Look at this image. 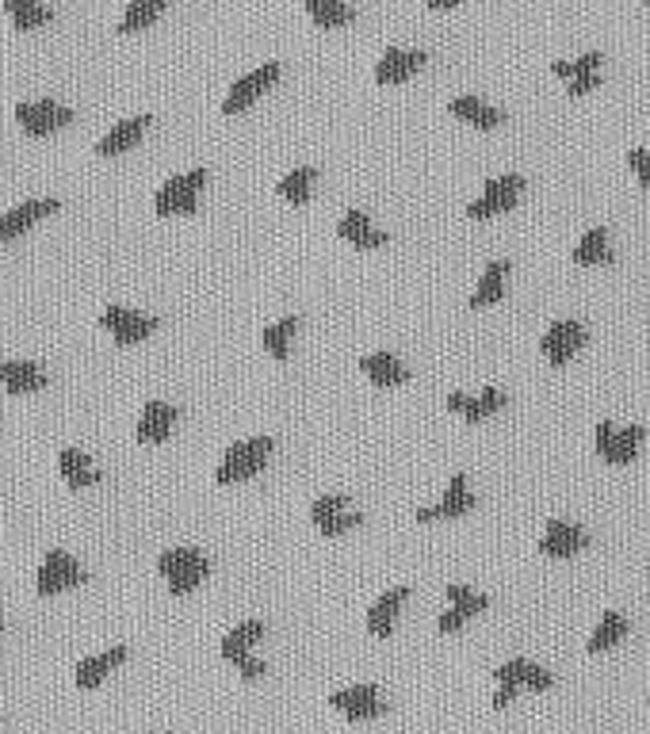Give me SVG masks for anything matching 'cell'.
<instances>
[{
    "label": "cell",
    "instance_id": "obj_7",
    "mask_svg": "<svg viewBox=\"0 0 650 734\" xmlns=\"http://www.w3.org/2000/svg\"><path fill=\"white\" fill-rule=\"evenodd\" d=\"M100 325L115 337V345H142L146 337L157 333V318L138 314V310H130V306H108V310L100 314Z\"/></svg>",
    "mask_w": 650,
    "mask_h": 734
},
{
    "label": "cell",
    "instance_id": "obj_26",
    "mask_svg": "<svg viewBox=\"0 0 650 734\" xmlns=\"http://www.w3.org/2000/svg\"><path fill=\"white\" fill-rule=\"evenodd\" d=\"M127 662V647H111L104 654H96V658H85V662H77V670H73V681H77V689L92 692L104 677H108L115 666H123Z\"/></svg>",
    "mask_w": 650,
    "mask_h": 734
},
{
    "label": "cell",
    "instance_id": "obj_46",
    "mask_svg": "<svg viewBox=\"0 0 650 734\" xmlns=\"http://www.w3.org/2000/svg\"><path fill=\"white\" fill-rule=\"evenodd\" d=\"M647 4H650V0H647Z\"/></svg>",
    "mask_w": 650,
    "mask_h": 734
},
{
    "label": "cell",
    "instance_id": "obj_6",
    "mask_svg": "<svg viewBox=\"0 0 650 734\" xmlns=\"http://www.w3.org/2000/svg\"><path fill=\"white\" fill-rule=\"evenodd\" d=\"M643 436H647V429H643V425H631V429H612L608 421H597V432H593V440H597V455H601L605 463H612V467H628L631 459L639 455Z\"/></svg>",
    "mask_w": 650,
    "mask_h": 734
},
{
    "label": "cell",
    "instance_id": "obj_41",
    "mask_svg": "<svg viewBox=\"0 0 650 734\" xmlns=\"http://www.w3.org/2000/svg\"><path fill=\"white\" fill-rule=\"evenodd\" d=\"M463 624H467V616H463L459 608H452V612H444V616L436 620V631H440V635H452V631H459Z\"/></svg>",
    "mask_w": 650,
    "mask_h": 734
},
{
    "label": "cell",
    "instance_id": "obj_11",
    "mask_svg": "<svg viewBox=\"0 0 650 734\" xmlns=\"http://www.w3.org/2000/svg\"><path fill=\"white\" fill-rule=\"evenodd\" d=\"M280 81V62H268L260 65V69H253L249 77H241V81H234V88L226 92V100H222V111L226 115H238V111H245L253 100H257L260 92H268V88Z\"/></svg>",
    "mask_w": 650,
    "mask_h": 734
},
{
    "label": "cell",
    "instance_id": "obj_35",
    "mask_svg": "<svg viewBox=\"0 0 650 734\" xmlns=\"http://www.w3.org/2000/svg\"><path fill=\"white\" fill-rule=\"evenodd\" d=\"M624 639H628V620H624L620 612H605L601 624H597V631H593V639H589V654L612 650L616 643H624Z\"/></svg>",
    "mask_w": 650,
    "mask_h": 734
},
{
    "label": "cell",
    "instance_id": "obj_13",
    "mask_svg": "<svg viewBox=\"0 0 650 734\" xmlns=\"http://www.w3.org/2000/svg\"><path fill=\"white\" fill-rule=\"evenodd\" d=\"M329 704L345 719H352V723H364V719H375V715L387 712V704H383V696H379L375 685H352V689L333 692Z\"/></svg>",
    "mask_w": 650,
    "mask_h": 734
},
{
    "label": "cell",
    "instance_id": "obj_1",
    "mask_svg": "<svg viewBox=\"0 0 650 734\" xmlns=\"http://www.w3.org/2000/svg\"><path fill=\"white\" fill-rule=\"evenodd\" d=\"M276 452V440L272 436H249L230 444L222 463H218V486H234V482H249L253 475H260L268 467V459Z\"/></svg>",
    "mask_w": 650,
    "mask_h": 734
},
{
    "label": "cell",
    "instance_id": "obj_30",
    "mask_svg": "<svg viewBox=\"0 0 650 734\" xmlns=\"http://www.w3.org/2000/svg\"><path fill=\"white\" fill-rule=\"evenodd\" d=\"M295 329H299V318L295 314H287V318H280V322H272L264 333H260V341H264V352L276 360V364H283L287 360V352H291V337H295Z\"/></svg>",
    "mask_w": 650,
    "mask_h": 734
},
{
    "label": "cell",
    "instance_id": "obj_3",
    "mask_svg": "<svg viewBox=\"0 0 650 734\" xmlns=\"http://www.w3.org/2000/svg\"><path fill=\"white\" fill-rule=\"evenodd\" d=\"M203 188H207V169H192V173H180L173 180H165L161 192H157V215L161 218L195 215V203H199Z\"/></svg>",
    "mask_w": 650,
    "mask_h": 734
},
{
    "label": "cell",
    "instance_id": "obj_16",
    "mask_svg": "<svg viewBox=\"0 0 650 734\" xmlns=\"http://www.w3.org/2000/svg\"><path fill=\"white\" fill-rule=\"evenodd\" d=\"M589 536H585V528L578 524H570V520H547V532H543L540 540V551L547 559H570V555H578Z\"/></svg>",
    "mask_w": 650,
    "mask_h": 734
},
{
    "label": "cell",
    "instance_id": "obj_31",
    "mask_svg": "<svg viewBox=\"0 0 650 734\" xmlns=\"http://www.w3.org/2000/svg\"><path fill=\"white\" fill-rule=\"evenodd\" d=\"M260 635H264V624H260V620H245V624H238L222 643H218V654H222L226 662H234L241 654H249V647L257 643Z\"/></svg>",
    "mask_w": 650,
    "mask_h": 734
},
{
    "label": "cell",
    "instance_id": "obj_44",
    "mask_svg": "<svg viewBox=\"0 0 650 734\" xmlns=\"http://www.w3.org/2000/svg\"><path fill=\"white\" fill-rule=\"evenodd\" d=\"M429 8H455V4H463V0H425Z\"/></svg>",
    "mask_w": 650,
    "mask_h": 734
},
{
    "label": "cell",
    "instance_id": "obj_24",
    "mask_svg": "<svg viewBox=\"0 0 650 734\" xmlns=\"http://www.w3.org/2000/svg\"><path fill=\"white\" fill-rule=\"evenodd\" d=\"M58 471H62L69 490H92V486H100V471H96V463L81 448H62Z\"/></svg>",
    "mask_w": 650,
    "mask_h": 734
},
{
    "label": "cell",
    "instance_id": "obj_5",
    "mask_svg": "<svg viewBox=\"0 0 650 734\" xmlns=\"http://www.w3.org/2000/svg\"><path fill=\"white\" fill-rule=\"evenodd\" d=\"M520 192H524V180L517 173L509 176H498V180H490L482 195H478L475 203H467V218H475V222H486V218L494 215H509L513 207H517Z\"/></svg>",
    "mask_w": 650,
    "mask_h": 734
},
{
    "label": "cell",
    "instance_id": "obj_14",
    "mask_svg": "<svg viewBox=\"0 0 650 734\" xmlns=\"http://www.w3.org/2000/svg\"><path fill=\"white\" fill-rule=\"evenodd\" d=\"M425 62H429V54H425V50L387 46V50H383V58L375 62V81H379V85H402V81H410L413 73H417Z\"/></svg>",
    "mask_w": 650,
    "mask_h": 734
},
{
    "label": "cell",
    "instance_id": "obj_32",
    "mask_svg": "<svg viewBox=\"0 0 650 734\" xmlns=\"http://www.w3.org/2000/svg\"><path fill=\"white\" fill-rule=\"evenodd\" d=\"M608 260H612V245H608L605 226L589 230V234L574 245V264H582V268H589V264H608Z\"/></svg>",
    "mask_w": 650,
    "mask_h": 734
},
{
    "label": "cell",
    "instance_id": "obj_2",
    "mask_svg": "<svg viewBox=\"0 0 650 734\" xmlns=\"http://www.w3.org/2000/svg\"><path fill=\"white\" fill-rule=\"evenodd\" d=\"M157 570L169 582L173 597H188L192 589H199V585L207 582L211 562H207L203 551H195V547H173V551H161L157 555Z\"/></svg>",
    "mask_w": 650,
    "mask_h": 734
},
{
    "label": "cell",
    "instance_id": "obj_12",
    "mask_svg": "<svg viewBox=\"0 0 650 734\" xmlns=\"http://www.w3.org/2000/svg\"><path fill=\"white\" fill-rule=\"evenodd\" d=\"M471 509H475V494L467 490V478L452 475V482H448L444 497H440L436 505L417 509V520H421V524H433V520H459V517H467Z\"/></svg>",
    "mask_w": 650,
    "mask_h": 734
},
{
    "label": "cell",
    "instance_id": "obj_18",
    "mask_svg": "<svg viewBox=\"0 0 650 734\" xmlns=\"http://www.w3.org/2000/svg\"><path fill=\"white\" fill-rule=\"evenodd\" d=\"M410 601V585H398V589H387L368 612V631L375 639H390L394 635V620H398V612L402 605Z\"/></svg>",
    "mask_w": 650,
    "mask_h": 734
},
{
    "label": "cell",
    "instance_id": "obj_39",
    "mask_svg": "<svg viewBox=\"0 0 650 734\" xmlns=\"http://www.w3.org/2000/svg\"><path fill=\"white\" fill-rule=\"evenodd\" d=\"M230 666H238V673L245 677V681H257V677H264V673H268V666H264V662H257L253 654H241V658H234Z\"/></svg>",
    "mask_w": 650,
    "mask_h": 734
},
{
    "label": "cell",
    "instance_id": "obj_43",
    "mask_svg": "<svg viewBox=\"0 0 650 734\" xmlns=\"http://www.w3.org/2000/svg\"><path fill=\"white\" fill-rule=\"evenodd\" d=\"M551 73L555 77H570V62H551Z\"/></svg>",
    "mask_w": 650,
    "mask_h": 734
},
{
    "label": "cell",
    "instance_id": "obj_29",
    "mask_svg": "<svg viewBox=\"0 0 650 734\" xmlns=\"http://www.w3.org/2000/svg\"><path fill=\"white\" fill-rule=\"evenodd\" d=\"M4 12H8V20H12L16 31H35V27L54 20V12L46 4H39V0H4Z\"/></svg>",
    "mask_w": 650,
    "mask_h": 734
},
{
    "label": "cell",
    "instance_id": "obj_38",
    "mask_svg": "<svg viewBox=\"0 0 650 734\" xmlns=\"http://www.w3.org/2000/svg\"><path fill=\"white\" fill-rule=\"evenodd\" d=\"M628 165H631V173L639 176V184L650 188V150H631Z\"/></svg>",
    "mask_w": 650,
    "mask_h": 734
},
{
    "label": "cell",
    "instance_id": "obj_37",
    "mask_svg": "<svg viewBox=\"0 0 650 734\" xmlns=\"http://www.w3.org/2000/svg\"><path fill=\"white\" fill-rule=\"evenodd\" d=\"M448 601H452V608H459L467 620L490 608V597H482V593L467 589V585H448Z\"/></svg>",
    "mask_w": 650,
    "mask_h": 734
},
{
    "label": "cell",
    "instance_id": "obj_36",
    "mask_svg": "<svg viewBox=\"0 0 650 734\" xmlns=\"http://www.w3.org/2000/svg\"><path fill=\"white\" fill-rule=\"evenodd\" d=\"M314 180H318V173H314L310 165H303V169H291V173L280 180V199L295 203V207H303V203H310Z\"/></svg>",
    "mask_w": 650,
    "mask_h": 734
},
{
    "label": "cell",
    "instance_id": "obj_23",
    "mask_svg": "<svg viewBox=\"0 0 650 734\" xmlns=\"http://www.w3.org/2000/svg\"><path fill=\"white\" fill-rule=\"evenodd\" d=\"M150 127V115H134V119H123V123H115V127L96 142V153L100 157H119V153H127L138 146V138L146 134Z\"/></svg>",
    "mask_w": 650,
    "mask_h": 734
},
{
    "label": "cell",
    "instance_id": "obj_21",
    "mask_svg": "<svg viewBox=\"0 0 650 734\" xmlns=\"http://www.w3.org/2000/svg\"><path fill=\"white\" fill-rule=\"evenodd\" d=\"M337 234H341V241H348L352 249H383L390 241L379 226H371V218L364 215V211H345L341 222H337Z\"/></svg>",
    "mask_w": 650,
    "mask_h": 734
},
{
    "label": "cell",
    "instance_id": "obj_40",
    "mask_svg": "<svg viewBox=\"0 0 650 734\" xmlns=\"http://www.w3.org/2000/svg\"><path fill=\"white\" fill-rule=\"evenodd\" d=\"M601 88V73H578L570 77V96H585V92H597Z\"/></svg>",
    "mask_w": 650,
    "mask_h": 734
},
{
    "label": "cell",
    "instance_id": "obj_28",
    "mask_svg": "<svg viewBox=\"0 0 650 734\" xmlns=\"http://www.w3.org/2000/svg\"><path fill=\"white\" fill-rule=\"evenodd\" d=\"M448 111H452L455 119H463V123H471L478 130H494L505 123V115L498 108H490V104H482L478 96H455L452 104H448Z\"/></svg>",
    "mask_w": 650,
    "mask_h": 734
},
{
    "label": "cell",
    "instance_id": "obj_27",
    "mask_svg": "<svg viewBox=\"0 0 650 734\" xmlns=\"http://www.w3.org/2000/svg\"><path fill=\"white\" fill-rule=\"evenodd\" d=\"M505 276H509V260H490L467 306H471V310H486V306L501 303V295H505Z\"/></svg>",
    "mask_w": 650,
    "mask_h": 734
},
{
    "label": "cell",
    "instance_id": "obj_15",
    "mask_svg": "<svg viewBox=\"0 0 650 734\" xmlns=\"http://www.w3.org/2000/svg\"><path fill=\"white\" fill-rule=\"evenodd\" d=\"M62 211V203L58 199H31V203H20V207H12L8 215H0V245L4 241H16L23 238L39 218L46 215H58Z\"/></svg>",
    "mask_w": 650,
    "mask_h": 734
},
{
    "label": "cell",
    "instance_id": "obj_9",
    "mask_svg": "<svg viewBox=\"0 0 650 734\" xmlns=\"http://www.w3.org/2000/svg\"><path fill=\"white\" fill-rule=\"evenodd\" d=\"M16 123L27 134H35V138H46L54 130L69 127L73 123V111L65 108V104H54V100H27V104L16 108Z\"/></svg>",
    "mask_w": 650,
    "mask_h": 734
},
{
    "label": "cell",
    "instance_id": "obj_47",
    "mask_svg": "<svg viewBox=\"0 0 650 734\" xmlns=\"http://www.w3.org/2000/svg\"><path fill=\"white\" fill-rule=\"evenodd\" d=\"M647 704H650V700H647Z\"/></svg>",
    "mask_w": 650,
    "mask_h": 734
},
{
    "label": "cell",
    "instance_id": "obj_33",
    "mask_svg": "<svg viewBox=\"0 0 650 734\" xmlns=\"http://www.w3.org/2000/svg\"><path fill=\"white\" fill-rule=\"evenodd\" d=\"M165 8H169V0H130V8L123 12V20H119V35H134V31L150 27Z\"/></svg>",
    "mask_w": 650,
    "mask_h": 734
},
{
    "label": "cell",
    "instance_id": "obj_22",
    "mask_svg": "<svg viewBox=\"0 0 650 734\" xmlns=\"http://www.w3.org/2000/svg\"><path fill=\"white\" fill-rule=\"evenodd\" d=\"M505 406H509V398H505L501 390H494V387L482 390L478 398H467V394H459V390H455V394H448V410H452V413H463V421H471V425L486 421L490 413L505 410Z\"/></svg>",
    "mask_w": 650,
    "mask_h": 734
},
{
    "label": "cell",
    "instance_id": "obj_34",
    "mask_svg": "<svg viewBox=\"0 0 650 734\" xmlns=\"http://www.w3.org/2000/svg\"><path fill=\"white\" fill-rule=\"evenodd\" d=\"M306 16L318 23V27H325V31H333V27H345V23H352V8H348L345 0H306Z\"/></svg>",
    "mask_w": 650,
    "mask_h": 734
},
{
    "label": "cell",
    "instance_id": "obj_25",
    "mask_svg": "<svg viewBox=\"0 0 650 734\" xmlns=\"http://www.w3.org/2000/svg\"><path fill=\"white\" fill-rule=\"evenodd\" d=\"M0 387L8 394H35L46 387V371L39 364H27V360H4L0 364Z\"/></svg>",
    "mask_w": 650,
    "mask_h": 734
},
{
    "label": "cell",
    "instance_id": "obj_8",
    "mask_svg": "<svg viewBox=\"0 0 650 734\" xmlns=\"http://www.w3.org/2000/svg\"><path fill=\"white\" fill-rule=\"evenodd\" d=\"M310 520L322 536H341V532H352L360 528L364 517L356 509H348V494H325L310 505Z\"/></svg>",
    "mask_w": 650,
    "mask_h": 734
},
{
    "label": "cell",
    "instance_id": "obj_42",
    "mask_svg": "<svg viewBox=\"0 0 650 734\" xmlns=\"http://www.w3.org/2000/svg\"><path fill=\"white\" fill-rule=\"evenodd\" d=\"M517 692H520V689H513V685H498V696H494V708H509V704L517 700Z\"/></svg>",
    "mask_w": 650,
    "mask_h": 734
},
{
    "label": "cell",
    "instance_id": "obj_10",
    "mask_svg": "<svg viewBox=\"0 0 650 734\" xmlns=\"http://www.w3.org/2000/svg\"><path fill=\"white\" fill-rule=\"evenodd\" d=\"M585 345V325L574 322V318H559V322H551V329L543 333V356H547V364L551 367H566L570 364V356Z\"/></svg>",
    "mask_w": 650,
    "mask_h": 734
},
{
    "label": "cell",
    "instance_id": "obj_4",
    "mask_svg": "<svg viewBox=\"0 0 650 734\" xmlns=\"http://www.w3.org/2000/svg\"><path fill=\"white\" fill-rule=\"evenodd\" d=\"M88 574L77 566L73 555H65V551H46L43 566H39V574H35V593L39 597H58L65 589H77V585H85Z\"/></svg>",
    "mask_w": 650,
    "mask_h": 734
},
{
    "label": "cell",
    "instance_id": "obj_19",
    "mask_svg": "<svg viewBox=\"0 0 650 734\" xmlns=\"http://www.w3.org/2000/svg\"><path fill=\"white\" fill-rule=\"evenodd\" d=\"M494 677H498V685H513V689H532V692H543L555 685V677L543 670V666H536V662H528V658H509Z\"/></svg>",
    "mask_w": 650,
    "mask_h": 734
},
{
    "label": "cell",
    "instance_id": "obj_45",
    "mask_svg": "<svg viewBox=\"0 0 650 734\" xmlns=\"http://www.w3.org/2000/svg\"><path fill=\"white\" fill-rule=\"evenodd\" d=\"M0 627H4V620H0Z\"/></svg>",
    "mask_w": 650,
    "mask_h": 734
},
{
    "label": "cell",
    "instance_id": "obj_17",
    "mask_svg": "<svg viewBox=\"0 0 650 734\" xmlns=\"http://www.w3.org/2000/svg\"><path fill=\"white\" fill-rule=\"evenodd\" d=\"M176 417H180L176 406L150 398V402H146V410H142V417H138V429H134L138 444H165V440L173 436Z\"/></svg>",
    "mask_w": 650,
    "mask_h": 734
},
{
    "label": "cell",
    "instance_id": "obj_20",
    "mask_svg": "<svg viewBox=\"0 0 650 734\" xmlns=\"http://www.w3.org/2000/svg\"><path fill=\"white\" fill-rule=\"evenodd\" d=\"M360 371L371 379V387H402L406 379H410V367L402 364L394 352H368L364 360H360Z\"/></svg>",
    "mask_w": 650,
    "mask_h": 734
}]
</instances>
